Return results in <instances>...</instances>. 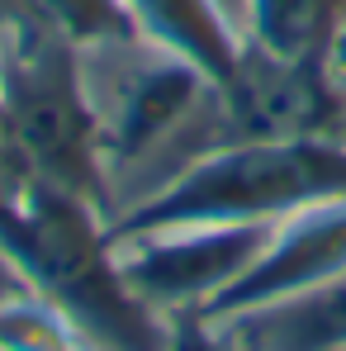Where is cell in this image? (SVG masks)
I'll list each match as a JSON object with an SVG mask.
<instances>
[{
    "mask_svg": "<svg viewBox=\"0 0 346 351\" xmlns=\"http://www.w3.org/2000/svg\"><path fill=\"white\" fill-rule=\"evenodd\" d=\"M14 266L95 351H166L171 318L143 308L119 280L105 214L90 199L29 176L19 195Z\"/></svg>",
    "mask_w": 346,
    "mask_h": 351,
    "instance_id": "1",
    "label": "cell"
},
{
    "mask_svg": "<svg viewBox=\"0 0 346 351\" xmlns=\"http://www.w3.org/2000/svg\"><path fill=\"white\" fill-rule=\"evenodd\" d=\"M346 199V138H266L232 143L110 219L105 233H143L175 223H280L289 214Z\"/></svg>",
    "mask_w": 346,
    "mask_h": 351,
    "instance_id": "2",
    "label": "cell"
},
{
    "mask_svg": "<svg viewBox=\"0 0 346 351\" xmlns=\"http://www.w3.org/2000/svg\"><path fill=\"white\" fill-rule=\"evenodd\" d=\"M5 48V86H0V119L14 157L24 171L90 199L110 228V185L95 157V128L81 95L76 48L24 14L0 34Z\"/></svg>",
    "mask_w": 346,
    "mask_h": 351,
    "instance_id": "3",
    "label": "cell"
},
{
    "mask_svg": "<svg viewBox=\"0 0 346 351\" xmlns=\"http://www.w3.org/2000/svg\"><path fill=\"white\" fill-rule=\"evenodd\" d=\"M275 223H175L143 233H110L119 280L128 294L162 313H204L251 271Z\"/></svg>",
    "mask_w": 346,
    "mask_h": 351,
    "instance_id": "4",
    "label": "cell"
},
{
    "mask_svg": "<svg viewBox=\"0 0 346 351\" xmlns=\"http://www.w3.org/2000/svg\"><path fill=\"white\" fill-rule=\"evenodd\" d=\"M219 138L232 143H266V138H346L342 100L332 95L318 62L280 58L261 43H242L232 71L214 86Z\"/></svg>",
    "mask_w": 346,
    "mask_h": 351,
    "instance_id": "5",
    "label": "cell"
},
{
    "mask_svg": "<svg viewBox=\"0 0 346 351\" xmlns=\"http://www.w3.org/2000/svg\"><path fill=\"white\" fill-rule=\"evenodd\" d=\"M342 271H346V199H323V204H308V209L280 219L271 228L266 252L251 261V271L219 304H209L204 318L219 323L228 313L271 304L280 294L318 285V280L342 276Z\"/></svg>",
    "mask_w": 346,
    "mask_h": 351,
    "instance_id": "6",
    "label": "cell"
},
{
    "mask_svg": "<svg viewBox=\"0 0 346 351\" xmlns=\"http://www.w3.org/2000/svg\"><path fill=\"white\" fill-rule=\"evenodd\" d=\"M214 328L232 342V351H346V271L228 313Z\"/></svg>",
    "mask_w": 346,
    "mask_h": 351,
    "instance_id": "7",
    "label": "cell"
},
{
    "mask_svg": "<svg viewBox=\"0 0 346 351\" xmlns=\"http://www.w3.org/2000/svg\"><path fill=\"white\" fill-rule=\"evenodd\" d=\"M133 24L166 43L171 53L190 58L199 71H209L214 81H223L237 62L242 38L228 29V19L214 10V0H123Z\"/></svg>",
    "mask_w": 346,
    "mask_h": 351,
    "instance_id": "8",
    "label": "cell"
},
{
    "mask_svg": "<svg viewBox=\"0 0 346 351\" xmlns=\"http://www.w3.org/2000/svg\"><path fill=\"white\" fill-rule=\"evenodd\" d=\"M346 19V0H251L247 38L280 58L318 62Z\"/></svg>",
    "mask_w": 346,
    "mask_h": 351,
    "instance_id": "9",
    "label": "cell"
},
{
    "mask_svg": "<svg viewBox=\"0 0 346 351\" xmlns=\"http://www.w3.org/2000/svg\"><path fill=\"white\" fill-rule=\"evenodd\" d=\"M24 10H29L38 24H48L53 34H62L71 48L143 34V29L133 24V14H128L123 0H24Z\"/></svg>",
    "mask_w": 346,
    "mask_h": 351,
    "instance_id": "10",
    "label": "cell"
},
{
    "mask_svg": "<svg viewBox=\"0 0 346 351\" xmlns=\"http://www.w3.org/2000/svg\"><path fill=\"white\" fill-rule=\"evenodd\" d=\"M166 351H232V342L199 313H175L166 323Z\"/></svg>",
    "mask_w": 346,
    "mask_h": 351,
    "instance_id": "11",
    "label": "cell"
},
{
    "mask_svg": "<svg viewBox=\"0 0 346 351\" xmlns=\"http://www.w3.org/2000/svg\"><path fill=\"white\" fill-rule=\"evenodd\" d=\"M318 66H323V76H328V86H332V95L342 100V114H346V19L337 24L332 43L323 48V58H318Z\"/></svg>",
    "mask_w": 346,
    "mask_h": 351,
    "instance_id": "12",
    "label": "cell"
},
{
    "mask_svg": "<svg viewBox=\"0 0 346 351\" xmlns=\"http://www.w3.org/2000/svg\"><path fill=\"white\" fill-rule=\"evenodd\" d=\"M214 10L228 19V29L247 43V29H251V0H214Z\"/></svg>",
    "mask_w": 346,
    "mask_h": 351,
    "instance_id": "13",
    "label": "cell"
},
{
    "mask_svg": "<svg viewBox=\"0 0 346 351\" xmlns=\"http://www.w3.org/2000/svg\"><path fill=\"white\" fill-rule=\"evenodd\" d=\"M29 10H24V0H0V34L10 29V24H19Z\"/></svg>",
    "mask_w": 346,
    "mask_h": 351,
    "instance_id": "14",
    "label": "cell"
}]
</instances>
